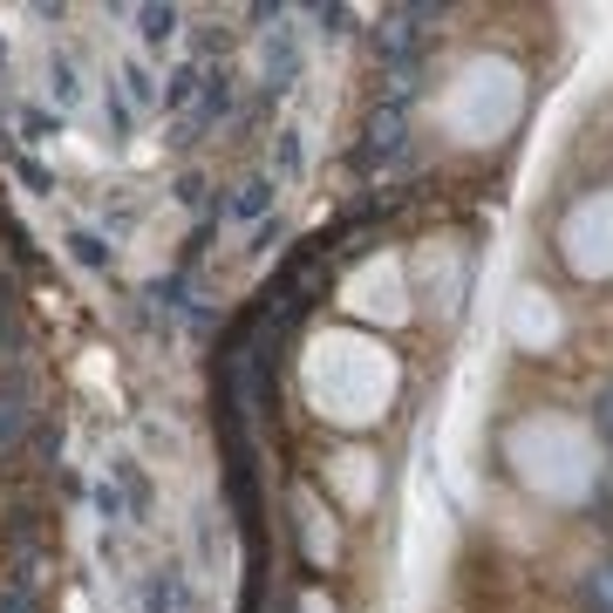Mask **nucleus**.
Segmentation results:
<instances>
[{
    "label": "nucleus",
    "mask_w": 613,
    "mask_h": 613,
    "mask_svg": "<svg viewBox=\"0 0 613 613\" xmlns=\"http://www.w3.org/2000/svg\"><path fill=\"white\" fill-rule=\"evenodd\" d=\"M232 109V75L219 68V75H204V116H225Z\"/></svg>",
    "instance_id": "10"
},
{
    "label": "nucleus",
    "mask_w": 613,
    "mask_h": 613,
    "mask_svg": "<svg viewBox=\"0 0 613 613\" xmlns=\"http://www.w3.org/2000/svg\"><path fill=\"white\" fill-rule=\"evenodd\" d=\"M593 416H600V436H606V450H613V389H600V409H593Z\"/></svg>",
    "instance_id": "16"
},
{
    "label": "nucleus",
    "mask_w": 613,
    "mask_h": 613,
    "mask_svg": "<svg viewBox=\"0 0 613 613\" xmlns=\"http://www.w3.org/2000/svg\"><path fill=\"white\" fill-rule=\"evenodd\" d=\"M28 395H8L0 389V457H8V450H21V436H28Z\"/></svg>",
    "instance_id": "3"
},
{
    "label": "nucleus",
    "mask_w": 613,
    "mask_h": 613,
    "mask_svg": "<svg viewBox=\"0 0 613 613\" xmlns=\"http://www.w3.org/2000/svg\"><path fill=\"white\" fill-rule=\"evenodd\" d=\"M314 21H320V28H327V34H341V28H348V8H320V14H314Z\"/></svg>",
    "instance_id": "17"
},
{
    "label": "nucleus",
    "mask_w": 613,
    "mask_h": 613,
    "mask_svg": "<svg viewBox=\"0 0 613 613\" xmlns=\"http://www.w3.org/2000/svg\"><path fill=\"white\" fill-rule=\"evenodd\" d=\"M0 68H8V49H0Z\"/></svg>",
    "instance_id": "18"
},
{
    "label": "nucleus",
    "mask_w": 613,
    "mask_h": 613,
    "mask_svg": "<svg viewBox=\"0 0 613 613\" xmlns=\"http://www.w3.org/2000/svg\"><path fill=\"white\" fill-rule=\"evenodd\" d=\"M0 613H41L28 586H0Z\"/></svg>",
    "instance_id": "12"
},
{
    "label": "nucleus",
    "mask_w": 613,
    "mask_h": 613,
    "mask_svg": "<svg viewBox=\"0 0 613 613\" xmlns=\"http://www.w3.org/2000/svg\"><path fill=\"white\" fill-rule=\"evenodd\" d=\"M279 171H286V178H300V137H294V130L279 137Z\"/></svg>",
    "instance_id": "14"
},
{
    "label": "nucleus",
    "mask_w": 613,
    "mask_h": 613,
    "mask_svg": "<svg viewBox=\"0 0 613 613\" xmlns=\"http://www.w3.org/2000/svg\"><path fill=\"white\" fill-rule=\"evenodd\" d=\"M144 613H191V586L178 580L171 566H163V572H150V580H144Z\"/></svg>",
    "instance_id": "1"
},
{
    "label": "nucleus",
    "mask_w": 613,
    "mask_h": 613,
    "mask_svg": "<svg viewBox=\"0 0 613 613\" xmlns=\"http://www.w3.org/2000/svg\"><path fill=\"white\" fill-rule=\"evenodd\" d=\"M586 606H593V613H613V559H600V566L586 572Z\"/></svg>",
    "instance_id": "7"
},
{
    "label": "nucleus",
    "mask_w": 613,
    "mask_h": 613,
    "mask_svg": "<svg viewBox=\"0 0 613 613\" xmlns=\"http://www.w3.org/2000/svg\"><path fill=\"white\" fill-rule=\"evenodd\" d=\"M402 150V109H382L376 123H368V144H361V163H376V157H395Z\"/></svg>",
    "instance_id": "2"
},
{
    "label": "nucleus",
    "mask_w": 613,
    "mask_h": 613,
    "mask_svg": "<svg viewBox=\"0 0 613 613\" xmlns=\"http://www.w3.org/2000/svg\"><path fill=\"white\" fill-rule=\"evenodd\" d=\"M96 511H103V518H123V490H116V484H96Z\"/></svg>",
    "instance_id": "15"
},
{
    "label": "nucleus",
    "mask_w": 613,
    "mask_h": 613,
    "mask_svg": "<svg viewBox=\"0 0 613 613\" xmlns=\"http://www.w3.org/2000/svg\"><path fill=\"white\" fill-rule=\"evenodd\" d=\"M123 82H130V103H150V96H157V82H150V75L137 68V62H130V68H123Z\"/></svg>",
    "instance_id": "13"
},
{
    "label": "nucleus",
    "mask_w": 613,
    "mask_h": 613,
    "mask_svg": "<svg viewBox=\"0 0 613 613\" xmlns=\"http://www.w3.org/2000/svg\"><path fill=\"white\" fill-rule=\"evenodd\" d=\"M49 82H55V103H62V109H75V103H82V82H75V68H68L62 55L49 62Z\"/></svg>",
    "instance_id": "8"
},
{
    "label": "nucleus",
    "mask_w": 613,
    "mask_h": 613,
    "mask_svg": "<svg viewBox=\"0 0 613 613\" xmlns=\"http://www.w3.org/2000/svg\"><path fill=\"white\" fill-rule=\"evenodd\" d=\"M266 75H273V89H294L300 55H294V41H286V34H266Z\"/></svg>",
    "instance_id": "4"
},
{
    "label": "nucleus",
    "mask_w": 613,
    "mask_h": 613,
    "mask_svg": "<svg viewBox=\"0 0 613 613\" xmlns=\"http://www.w3.org/2000/svg\"><path fill=\"white\" fill-rule=\"evenodd\" d=\"M137 34L150 41V49H163V41L178 34V8H137Z\"/></svg>",
    "instance_id": "5"
},
{
    "label": "nucleus",
    "mask_w": 613,
    "mask_h": 613,
    "mask_svg": "<svg viewBox=\"0 0 613 613\" xmlns=\"http://www.w3.org/2000/svg\"><path fill=\"white\" fill-rule=\"evenodd\" d=\"M198 82H204L198 68H178V75H171V89H163V103H171V109H184V103H191V89H198Z\"/></svg>",
    "instance_id": "11"
},
{
    "label": "nucleus",
    "mask_w": 613,
    "mask_h": 613,
    "mask_svg": "<svg viewBox=\"0 0 613 613\" xmlns=\"http://www.w3.org/2000/svg\"><path fill=\"white\" fill-rule=\"evenodd\" d=\"M266 204H273V178H245L239 198H232V212H239V219H260Z\"/></svg>",
    "instance_id": "6"
},
{
    "label": "nucleus",
    "mask_w": 613,
    "mask_h": 613,
    "mask_svg": "<svg viewBox=\"0 0 613 613\" xmlns=\"http://www.w3.org/2000/svg\"><path fill=\"white\" fill-rule=\"evenodd\" d=\"M68 253H75V260H82V266H96V273H103V266H109V245H103V239H96V232H75V239H68Z\"/></svg>",
    "instance_id": "9"
}]
</instances>
